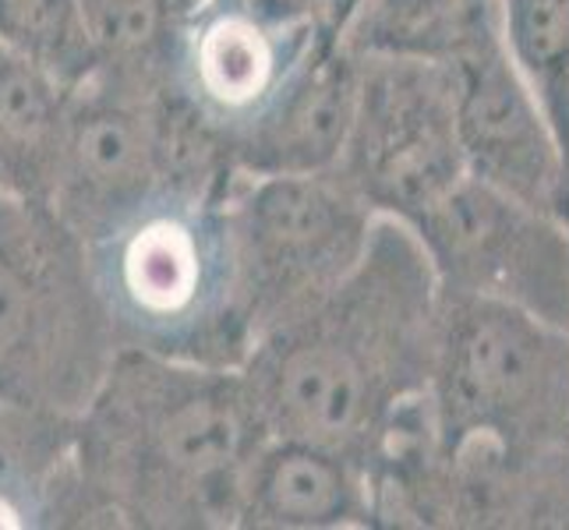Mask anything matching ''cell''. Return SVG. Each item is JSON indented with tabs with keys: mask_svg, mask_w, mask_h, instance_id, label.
Listing matches in <instances>:
<instances>
[{
	"mask_svg": "<svg viewBox=\"0 0 569 530\" xmlns=\"http://www.w3.org/2000/svg\"><path fill=\"white\" fill-rule=\"evenodd\" d=\"M358 4V0H326V8H329V14H332V22H343V18H347V11L350 8H355Z\"/></svg>",
	"mask_w": 569,
	"mask_h": 530,
	"instance_id": "cell-20",
	"label": "cell"
},
{
	"mask_svg": "<svg viewBox=\"0 0 569 530\" xmlns=\"http://www.w3.org/2000/svg\"><path fill=\"white\" fill-rule=\"evenodd\" d=\"M230 191L156 188L82 241L117 347L209 368L244 364L254 332L233 251Z\"/></svg>",
	"mask_w": 569,
	"mask_h": 530,
	"instance_id": "cell-3",
	"label": "cell"
},
{
	"mask_svg": "<svg viewBox=\"0 0 569 530\" xmlns=\"http://www.w3.org/2000/svg\"><path fill=\"white\" fill-rule=\"evenodd\" d=\"M329 29L326 0H199L173 26L167 82L230 146Z\"/></svg>",
	"mask_w": 569,
	"mask_h": 530,
	"instance_id": "cell-9",
	"label": "cell"
},
{
	"mask_svg": "<svg viewBox=\"0 0 569 530\" xmlns=\"http://www.w3.org/2000/svg\"><path fill=\"white\" fill-rule=\"evenodd\" d=\"M499 18L506 50L556 139L569 199V0H499Z\"/></svg>",
	"mask_w": 569,
	"mask_h": 530,
	"instance_id": "cell-17",
	"label": "cell"
},
{
	"mask_svg": "<svg viewBox=\"0 0 569 530\" xmlns=\"http://www.w3.org/2000/svg\"><path fill=\"white\" fill-rule=\"evenodd\" d=\"M361 92V57L329 29L301 68L287 78L254 121L230 139V163L241 177L332 173L355 124Z\"/></svg>",
	"mask_w": 569,
	"mask_h": 530,
	"instance_id": "cell-12",
	"label": "cell"
},
{
	"mask_svg": "<svg viewBox=\"0 0 569 530\" xmlns=\"http://www.w3.org/2000/svg\"><path fill=\"white\" fill-rule=\"evenodd\" d=\"M496 11L499 0H358L337 29L361 61L449 64Z\"/></svg>",
	"mask_w": 569,
	"mask_h": 530,
	"instance_id": "cell-16",
	"label": "cell"
},
{
	"mask_svg": "<svg viewBox=\"0 0 569 530\" xmlns=\"http://www.w3.org/2000/svg\"><path fill=\"white\" fill-rule=\"evenodd\" d=\"M371 223L376 212L337 173L241 177L230 227L254 337L337 287L358 266Z\"/></svg>",
	"mask_w": 569,
	"mask_h": 530,
	"instance_id": "cell-6",
	"label": "cell"
},
{
	"mask_svg": "<svg viewBox=\"0 0 569 530\" xmlns=\"http://www.w3.org/2000/svg\"><path fill=\"white\" fill-rule=\"evenodd\" d=\"M410 230L439 293L502 301L569 329V230L559 216L463 177Z\"/></svg>",
	"mask_w": 569,
	"mask_h": 530,
	"instance_id": "cell-8",
	"label": "cell"
},
{
	"mask_svg": "<svg viewBox=\"0 0 569 530\" xmlns=\"http://www.w3.org/2000/svg\"><path fill=\"white\" fill-rule=\"evenodd\" d=\"M74 418L0 400V530L57 527L71 481Z\"/></svg>",
	"mask_w": 569,
	"mask_h": 530,
	"instance_id": "cell-15",
	"label": "cell"
},
{
	"mask_svg": "<svg viewBox=\"0 0 569 530\" xmlns=\"http://www.w3.org/2000/svg\"><path fill=\"white\" fill-rule=\"evenodd\" d=\"M160 89L96 68L68 92L64 142L50 206L89 241L156 188H167L160 160Z\"/></svg>",
	"mask_w": 569,
	"mask_h": 530,
	"instance_id": "cell-10",
	"label": "cell"
},
{
	"mask_svg": "<svg viewBox=\"0 0 569 530\" xmlns=\"http://www.w3.org/2000/svg\"><path fill=\"white\" fill-rule=\"evenodd\" d=\"M332 173L376 216L407 227L453 191L467 167L449 68L392 57L361 61L355 124Z\"/></svg>",
	"mask_w": 569,
	"mask_h": 530,
	"instance_id": "cell-7",
	"label": "cell"
},
{
	"mask_svg": "<svg viewBox=\"0 0 569 530\" xmlns=\"http://www.w3.org/2000/svg\"><path fill=\"white\" fill-rule=\"evenodd\" d=\"M100 71L167 82L170 39L178 26L173 0H82Z\"/></svg>",
	"mask_w": 569,
	"mask_h": 530,
	"instance_id": "cell-19",
	"label": "cell"
},
{
	"mask_svg": "<svg viewBox=\"0 0 569 530\" xmlns=\"http://www.w3.org/2000/svg\"><path fill=\"white\" fill-rule=\"evenodd\" d=\"M266 442L241 368L121 347L74 414L61 527L227 530Z\"/></svg>",
	"mask_w": 569,
	"mask_h": 530,
	"instance_id": "cell-2",
	"label": "cell"
},
{
	"mask_svg": "<svg viewBox=\"0 0 569 530\" xmlns=\"http://www.w3.org/2000/svg\"><path fill=\"white\" fill-rule=\"evenodd\" d=\"M0 47L68 89L100 68L82 0H0Z\"/></svg>",
	"mask_w": 569,
	"mask_h": 530,
	"instance_id": "cell-18",
	"label": "cell"
},
{
	"mask_svg": "<svg viewBox=\"0 0 569 530\" xmlns=\"http://www.w3.org/2000/svg\"><path fill=\"white\" fill-rule=\"evenodd\" d=\"M436 322L439 283L418 233L376 216L358 266L254 337L241 379L266 436L340 449L368 470L428 397Z\"/></svg>",
	"mask_w": 569,
	"mask_h": 530,
	"instance_id": "cell-1",
	"label": "cell"
},
{
	"mask_svg": "<svg viewBox=\"0 0 569 530\" xmlns=\"http://www.w3.org/2000/svg\"><path fill=\"white\" fill-rule=\"evenodd\" d=\"M467 177L569 220L566 173L552 131L502 39L499 11L446 64ZM569 230V227H566Z\"/></svg>",
	"mask_w": 569,
	"mask_h": 530,
	"instance_id": "cell-11",
	"label": "cell"
},
{
	"mask_svg": "<svg viewBox=\"0 0 569 530\" xmlns=\"http://www.w3.org/2000/svg\"><path fill=\"white\" fill-rule=\"evenodd\" d=\"M68 86L0 47V191L47 202L64 142Z\"/></svg>",
	"mask_w": 569,
	"mask_h": 530,
	"instance_id": "cell-14",
	"label": "cell"
},
{
	"mask_svg": "<svg viewBox=\"0 0 569 530\" xmlns=\"http://www.w3.org/2000/svg\"><path fill=\"white\" fill-rule=\"evenodd\" d=\"M436 449L535 460L569 449V329L513 304L439 293L428 379Z\"/></svg>",
	"mask_w": 569,
	"mask_h": 530,
	"instance_id": "cell-4",
	"label": "cell"
},
{
	"mask_svg": "<svg viewBox=\"0 0 569 530\" xmlns=\"http://www.w3.org/2000/svg\"><path fill=\"white\" fill-rule=\"evenodd\" d=\"M244 530H347L376 527L368 470L319 442L272 439L251 457L241 484Z\"/></svg>",
	"mask_w": 569,
	"mask_h": 530,
	"instance_id": "cell-13",
	"label": "cell"
},
{
	"mask_svg": "<svg viewBox=\"0 0 569 530\" xmlns=\"http://www.w3.org/2000/svg\"><path fill=\"white\" fill-rule=\"evenodd\" d=\"M117 350L78 233L0 191V400L74 418Z\"/></svg>",
	"mask_w": 569,
	"mask_h": 530,
	"instance_id": "cell-5",
	"label": "cell"
},
{
	"mask_svg": "<svg viewBox=\"0 0 569 530\" xmlns=\"http://www.w3.org/2000/svg\"><path fill=\"white\" fill-rule=\"evenodd\" d=\"M194 4H199V0H173V11H178V18H181V14H188Z\"/></svg>",
	"mask_w": 569,
	"mask_h": 530,
	"instance_id": "cell-21",
	"label": "cell"
}]
</instances>
